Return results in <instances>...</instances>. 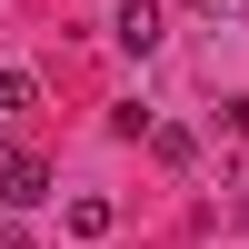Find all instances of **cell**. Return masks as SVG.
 Returning <instances> with one entry per match:
<instances>
[{
	"label": "cell",
	"instance_id": "cell-6",
	"mask_svg": "<svg viewBox=\"0 0 249 249\" xmlns=\"http://www.w3.org/2000/svg\"><path fill=\"white\" fill-rule=\"evenodd\" d=\"M230 130H239V140H249V90H239V100H230Z\"/></svg>",
	"mask_w": 249,
	"mask_h": 249
},
{
	"label": "cell",
	"instance_id": "cell-2",
	"mask_svg": "<svg viewBox=\"0 0 249 249\" xmlns=\"http://www.w3.org/2000/svg\"><path fill=\"white\" fill-rule=\"evenodd\" d=\"M110 40H120V50H160V0H120V10H110Z\"/></svg>",
	"mask_w": 249,
	"mask_h": 249
},
{
	"label": "cell",
	"instance_id": "cell-1",
	"mask_svg": "<svg viewBox=\"0 0 249 249\" xmlns=\"http://www.w3.org/2000/svg\"><path fill=\"white\" fill-rule=\"evenodd\" d=\"M60 179H50V160L30 150V140H0V210H40Z\"/></svg>",
	"mask_w": 249,
	"mask_h": 249
},
{
	"label": "cell",
	"instance_id": "cell-5",
	"mask_svg": "<svg viewBox=\"0 0 249 249\" xmlns=\"http://www.w3.org/2000/svg\"><path fill=\"white\" fill-rule=\"evenodd\" d=\"M20 110H40V70H0V120H20Z\"/></svg>",
	"mask_w": 249,
	"mask_h": 249
},
{
	"label": "cell",
	"instance_id": "cell-3",
	"mask_svg": "<svg viewBox=\"0 0 249 249\" xmlns=\"http://www.w3.org/2000/svg\"><path fill=\"white\" fill-rule=\"evenodd\" d=\"M60 230H70V239H110V230H120V199H100V190H80L70 210H60Z\"/></svg>",
	"mask_w": 249,
	"mask_h": 249
},
{
	"label": "cell",
	"instance_id": "cell-4",
	"mask_svg": "<svg viewBox=\"0 0 249 249\" xmlns=\"http://www.w3.org/2000/svg\"><path fill=\"white\" fill-rule=\"evenodd\" d=\"M150 160H160V170H190V160H199V140L179 130V120H160V130H150Z\"/></svg>",
	"mask_w": 249,
	"mask_h": 249
},
{
	"label": "cell",
	"instance_id": "cell-7",
	"mask_svg": "<svg viewBox=\"0 0 249 249\" xmlns=\"http://www.w3.org/2000/svg\"><path fill=\"white\" fill-rule=\"evenodd\" d=\"M0 249H30V239H20V230H10V210H0Z\"/></svg>",
	"mask_w": 249,
	"mask_h": 249
}]
</instances>
